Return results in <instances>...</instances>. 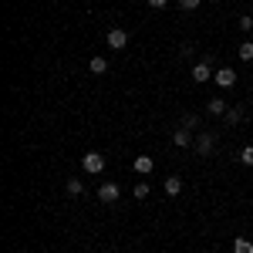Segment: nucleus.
<instances>
[{"label": "nucleus", "mask_w": 253, "mask_h": 253, "mask_svg": "<svg viewBox=\"0 0 253 253\" xmlns=\"http://www.w3.org/2000/svg\"><path fill=\"white\" fill-rule=\"evenodd\" d=\"M240 118H243V112H240V108H226V122H230V125H236Z\"/></svg>", "instance_id": "nucleus-15"}, {"label": "nucleus", "mask_w": 253, "mask_h": 253, "mask_svg": "<svg viewBox=\"0 0 253 253\" xmlns=\"http://www.w3.org/2000/svg\"><path fill=\"white\" fill-rule=\"evenodd\" d=\"M216 84H219V88H233L236 84V71L233 68H219V71H216Z\"/></svg>", "instance_id": "nucleus-4"}, {"label": "nucleus", "mask_w": 253, "mask_h": 253, "mask_svg": "<svg viewBox=\"0 0 253 253\" xmlns=\"http://www.w3.org/2000/svg\"><path fill=\"white\" fill-rule=\"evenodd\" d=\"M196 122H199L196 115H186V118H182V125H186V128H196Z\"/></svg>", "instance_id": "nucleus-20"}, {"label": "nucleus", "mask_w": 253, "mask_h": 253, "mask_svg": "<svg viewBox=\"0 0 253 253\" xmlns=\"http://www.w3.org/2000/svg\"><path fill=\"white\" fill-rule=\"evenodd\" d=\"M81 166H84V172L101 175V169H105V156H101V152H84V156H81Z\"/></svg>", "instance_id": "nucleus-1"}, {"label": "nucleus", "mask_w": 253, "mask_h": 253, "mask_svg": "<svg viewBox=\"0 0 253 253\" xmlns=\"http://www.w3.org/2000/svg\"><path fill=\"white\" fill-rule=\"evenodd\" d=\"M240 31H253V17H240Z\"/></svg>", "instance_id": "nucleus-19"}, {"label": "nucleus", "mask_w": 253, "mask_h": 253, "mask_svg": "<svg viewBox=\"0 0 253 253\" xmlns=\"http://www.w3.org/2000/svg\"><path fill=\"white\" fill-rule=\"evenodd\" d=\"M108 47H115V51H125V47H128V31H122V27H112V31H108Z\"/></svg>", "instance_id": "nucleus-3"}, {"label": "nucleus", "mask_w": 253, "mask_h": 253, "mask_svg": "<svg viewBox=\"0 0 253 253\" xmlns=\"http://www.w3.org/2000/svg\"><path fill=\"white\" fill-rule=\"evenodd\" d=\"M210 78H216L213 71H210V61H199V64H193V81H210Z\"/></svg>", "instance_id": "nucleus-5"}, {"label": "nucleus", "mask_w": 253, "mask_h": 253, "mask_svg": "<svg viewBox=\"0 0 253 253\" xmlns=\"http://www.w3.org/2000/svg\"><path fill=\"white\" fill-rule=\"evenodd\" d=\"M233 253H253V243L247 240V236H236V243H233Z\"/></svg>", "instance_id": "nucleus-9"}, {"label": "nucleus", "mask_w": 253, "mask_h": 253, "mask_svg": "<svg viewBox=\"0 0 253 253\" xmlns=\"http://www.w3.org/2000/svg\"><path fill=\"white\" fill-rule=\"evenodd\" d=\"M210 115H226V101L223 98H210Z\"/></svg>", "instance_id": "nucleus-10"}, {"label": "nucleus", "mask_w": 253, "mask_h": 253, "mask_svg": "<svg viewBox=\"0 0 253 253\" xmlns=\"http://www.w3.org/2000/svg\"><path fill=\"white\" fill-rule=\"evenodd\" d=\"M172 142H175V145H179V149H186V145H189V128H175Z\"/></svg>", "instance_id": "nucleus-11"}, {"label": "nucleus", "mask_w": 253, "mask_h": 253, "mask_svg": "<svg viewBox=\"0 0 253 253\" xmlns=\"http://www.w3.org/2000/svg\"><path fill=\"white\" fill-rule=\"evenodd\" d=\"M213 145H216V138L210 135V132H203V135L196 138V152H199V156H206V152H210Z\"/></svg>", "instance_id": "nucleus-7"}, {"label": "nucleus", "mask_w": 253, "mask_h": 253, "mask_svg": "<svg viewBox=\"0 0 253 253\" xmlns=\"http://www.w3.org/2000/svg\"><path fill=\"white\" fill-rule=\"evenodd\" d=\"M236 54H240V61H253V44H250V41H243V44L236 47Z\"/></svg>", "instance_id": "nucleus-12"}, {"label": "nucleus", "mask_w": 253, "mask_h": 253, "mask_svg": "<svg viewBox=\"0 0 253 253\" xmlns=\"http://www.w3.org/2000/svg\"><path fill=\"white\" fill-rule=\"evenodd\" d=\"M152 169H156V159H152V156H138L135 159V172L138 175H149Z\"/></svg>", "instance_id": "nucleus-6"}, {"label": "nucleus", "mask_w": 253, "mask_h": 253, "mask_svg": "<svg viewBox=\"0 0 253 253\" xmlns=\"http://www.w3.org/2000/svg\"><path fill=\"white\" fill-rule=\"evenodd\" d=\"M240 162H243V166H253V145H247V149L240 152Z\"/></svg>", "instance_id": "nucleus-16"}, {"label": "nucleus", "mask_w": 253, "mask_h": 253, "mask_svg": "<svg viewBox=\"0 0 253 253\" xmlns=\"http://www.w3.org/2000/svg\"><path fill=\"white\" fill-rule=\"evenodd\" d=\"M149 7H152V10H162V7H166V0H149Z\"/></svg>", "instance_id": "nucleus-21"}, {"label": "nucleus", "mask_w": 253, "mask_h": 253, "mask_svg": "<svg viewBox=\"0 0 253 253\" xmlns=\"http://www.w3.org/2000/svg\"><path fill=\"white\" fill-rule=\"evenodd\" d=\"M64 189H68V196H81V182H78V179H68Z\"/></svg>", "instance_id": "nucleus-14"}, {"label": "nucleus", "mask_w": 253, "mask_h": 253, "mask_svg": "<svg viewBox=\"0 0 253 253\" xmlns=\"http://www.w3.org/2000/svg\"><path fill=\"white\" fill-rule=\"evenodd\" d=\"M199 3H203V0H179V7H182V10H196Z\"/></svg>", "instance_id": "nucleus-18"}, {"label": "nucleus", "mask_w": 253, "mask_h": 253, "mask_svg": "<svg viewBox=\"0 0 253 253\" xmlns=\"http://www.w3.org/2000/svg\"><path fill=\"white\" fill-rule=\"evenodd\" d=\"M118 186L115 182H101V186H98V199H101V203H105V206H112V203H118Z\"/></svg>", "instance_id": "nucleus-2"}, {"label": "nucleus", "mask_w": 253, "mask_h": 253, "mask_svg": "<svg viewBox=\"0 0 253 253\" xmlns=\"http://www.w3.org/2000/svg\"><path fill=\"white\" fill-rule=\"evenodd\" d=\"M88 68H91L95 75H105V71H108V61H105V58H91V64H88Z\"/></svg>", "instance_id": "nucleus-13"}, {"label": "nucleus", "mask_w": 253, "mask_h": 253, "mask_svg": "<svg viewBox=\"0 0 253 253\" xmlns=\"http://www.w3.org/2000/svg\"><path fill=\"white\" fill-rule=\"evenodd\" d=\"M149 196V182H138L135 186V199H145Z\"/></svg>", "instance_id": "nucleus-17"}, {"label": "nucleus", "mask_w": 253, "mask_h": 253, "mask_svg": "<svg viewBox=\"0 0 253 253\" xmlns=\"http://www.w3.org/2000/svg\"><path fill=\"white\" fill-rule=\"evenodd\" d=\"M166 193H169V196L182 193V179H179V175H169V179H166Z\"/></svg>", "instance_id": "nucleus-8"}]
</instances>
